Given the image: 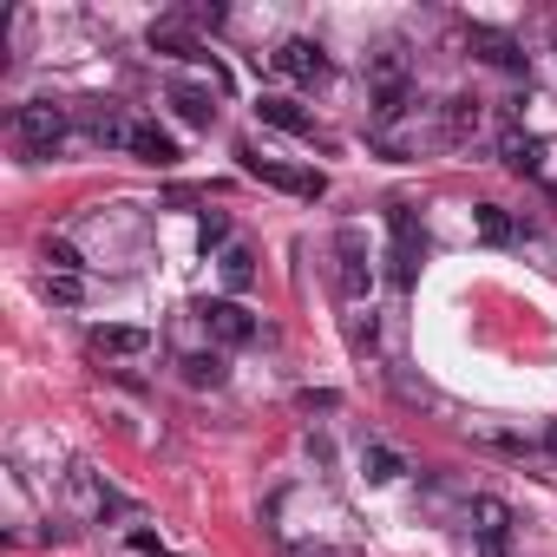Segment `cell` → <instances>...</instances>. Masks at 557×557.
<instances>
[{"label":"cell","mask_w":557,"mask_h":557,"mask_svg":"<svg viewBox=\"0 0 557 557\" xmlns=\"http://www.w3.org/2000/svg\"><path fill=\"white\" fill-rule=\"evenodd\" d=\"M125 151H132V158H145V164H171V158H177L171 132H158L151 119H132V132H125Z\"/></svg>","instance_id":"obj_14"},{"label":"cell","mask_w":557,"mask_h":557,"mask_svg":"<svg viewBox=\"0 0 557 557\" xmlns=\"http://www.w3.org/2000/svg\"><path fill=\"white\" fill-rule=\"evenodd\" d=\"M413 466H407V453H394V446H361V479L368 485H394V479H407Z\"/></svg>","instance_id":"obj_16"},{"label":"cell","mask_w":557,"mask_h":557,"mask_svg":"<svg viewBox=\"0 0 557 557\" xmlns=\"http://www.w3.org/2000/svg\"><path fill=\"white\" fill-rule=\"evenodd\" d=\"M66 492H73L92 518H125V511H132V498H125V492H112V485H99V472H86V466H73V472H66Z\"/></svg>","instance_id":"obj_7"},{"label":"cell","mask_w":557,"mask_h":557,"mask_svg":"<svg viewBox=\"0 0 557 557\" xmlns=\"http://www.w3.org/2000/svg\"><path fill=\"white\" fill-rule=\"evenodd\" d=\"M440 125H446V138H453V145H466V138H472V132L485 125V106L459 92V99H446V112H440Z\"/></svg>","instance_id":"obj_17"},{"label":"cell","mask_w":557,"mask_h":557,"mask_svg":"<svg viewBox=\"0 0 557 557\" xmlns=\"http://www.w3.org/2000/svg\"><path fill=\"white\" fill-rule=\"evenodd\" d=\"M197 243H203V249H230V216H223V210H203Z\"/></svg>","instance_id":"obj_23"},{"label":"cell","mask_w":557,"mask_h":557,"mask_svg":"<svg viewBox=\"0 0 557 557\" xmlns=\"http://www.w3.org/2000/svg\"><path fill=\"white\" fill-rule=\"evenodd\" d=\"M151 53H164V60H210L203 53V40L190 34V21H151Z\"/></svg>","instance_id":"obj_11"},{"label":"cell","mask_w":557,"mask_h":557,"mask_svg":"<svg viewBox=\"0 0 557 557\" xmlns=\"http://www.w3.org/2000/svg\"><path fill=\"white\" fill-rule=\"evenodd\" d=\"M544 446H550V453H557V420H550V433H544Z\"/></svg>","instance_id":"obj_28"},{"label":"cell","mask_w":557,"mask_h":557,"mask_svg":"<svg viewBox=\"0 0 557 557\" xmlns=\"http://www.w3.org/2000/svg\"><path fill=\"white\" fill-rule=\"evenodd\" d=\"M177 368H184V381H190V387H223V381H230L223 355H184Z\"/></svg>","instance_id":"obj_19"},{"label":"cell","mask_w":557,"mask_h":557,"mask_svg":"<svg viewBox=\"0 0 557 557\" xmlns=\"http://www.w3.org/2000/svg\"><path fill=\"white\" fill-rule=\"evenodd\" d=\"M40 289H47V302H60V309H73V302L86 296L79 275H60V269H47V283H40Z\"/></svg>","instance_id":"obj_22"},{"label":"cell","mask_w":557,"mask_h":557,"mask_svg":"<svg viewBox=\"0 0 557 557\" xmlns=\"http://www.w3.org/2000/svg\"><path fill=\"white\" fill-rule=\"evenodd\" d=\"M387 275H394V289H413V275H420V256H426V236H420V216L407 203H387Z\"/></svg>","instance_id":"obj_3"},{"label":"cell","mask_w":557,"mask_h":557,"mask_svg":"<svg viewBox=\"0 0 557 557\" xmlns=\"http://www.w3.org/2000/svg\"><path fill=\"white\" fill-rule=\"evenodd\" d=\"M197 322L210 329V342H216V348H243V342H256V315H249L243 302H230V296L197 302Z\"/></svg>","instance_id":"obj_4"},{"label":"cell","mask_w":557,"mask_h":557,"mask_svg":"<svg viewBox=\"0 0 557 557\" xmlns=\"http://www.w3.org/2000/svg\"><path fill=\"white\" fill-rule=\"evenodd\" d=\"M132 550H145V557H164V537H158V531H132Z\"/></svg>","instance_id":"obj_27"},{"label":"cell","mask_w":557,"mask_h":557,"mask_svg":"<svg viewBox=\"0 0 557 557\" xmlns=\"http://www.w3.org/2000/svg\"><path fill=\"white\" fill-rule=\"evenodd\" d=\"M92 348H99L106 361H138V355H151V329H132V322H106V329H92Z\"/></svg>","instance_id":"obj_10"},{"label":"cell","mask_w":557,"mask_h":557,"mask_svg":"<svg viewBox=\"0 0 557 557\" xmlns=\"http://www.w3.org/2000/svg\"><path fill=\"white\" fill-rule=\"evenodd\" d=\"M223 283H230V289H249V283H256V256H249L243 243L223 249Z\"/></svg>","instance_id":"obj_21"},{"label":"cell","mask_w":557,"mask_h":557,"mask_svg":"<svg viewBox=\"0 0 557 557\" xmlns=\"http://www.w3.org/2000/svg\"><path fill=\"white\" fill-rule=\"evenodd\" d=\"M472 223H479V236H485V243H511V236H518V223H511L498 203H479V210H472Z\"/></svg>","instance_id":"obj_20"},{"label":"cell","mask_w":557,"mask_h":557,"mask_svg":"<svg viewBox=\"0 0 557 557\" xmlns=\"http://www.w3.org/2000/svg\"><path fill=\"white\" fill-rule=\"evenodd\" d=\"M550 197H557V184H550Z\"/></svg>","instance_id":"obj_29"},{"label":"cell","mask_w":557,"mask_h":557,"mask_svg":"<svg viewBox=\"0 0 557 557\" xmlns=\"http://www.w3.org/2000/svg\"><path fill=\"white\" fill-rule=\"evenodd\" d=\"M466 47H472L485 66H498V73H524V47H518L511 34H498V27H466Z\"/></svg>","instance_id":"obj_9"},{"label":"cell","mask_w":557,"mask_h":557,"mask_svg":"<svg viewBox=\"0 0 557 557\" xmlns=\"http://www.w3.org/2000/svg\"><path fill=\"white\" fill-rule=\"evenodd\" d=\"M296 407H302V413H329V407H335V394H329V387H309Z\"/></svg>","instance_id":"obj_26"},{"label":"cell","mask_w":557,"mask_h":557,"mask_svg":"<svg viewBox=\"0 0 557 557\" xmlns=\"http://www.w3.org/2000/svg\"><path fill=\"white\" fill-rule=\"evenodd\" d=\"M498 164H505V171H518V177H537V171H544V145H537L531 132L505 125V132H498Z\"/></svg>","instance_id":"obj_12"},{"label":"cell","mask_w":557,"mask_h":557,"mask_svg":"<svg viewBox=\"0 0 557 557\" xmlns=\"http://www.w3.org/2000/svg\"><path fill=\"white\" fill-rule=\"evenodd\" d=\"M256 119L275 125V132H289V138H315V119L296 99H256Z\"/></svg>","instance_id":"obj_15"},{"label":"cell","mask_w":557,"mask_h":557,"mask_svg":"<svg viewBox=\"0 0 557 557\" xmlns=\"http://www.w3.org/2000/svg\"><path fill=\"white\" fill-rule=\"evenodd\" d=\"M164 106H171L184 125H216V99H210V86H184V79H177V86L164 92Z\"/></svg>","instance_id":"obj_13"},{"label":"cell","mask_w":557,"mask_h":557,"mask_svg":"<svg viewBox=\"0 0 557 557\" xmlns=\"http://www.w3.org/2000/svg\"><path fill=\"white\" fill-rule=\"evenodd\" d=\"M66 132H73V119H66V106H53V99H27V106L14 112V138H21L27 158H53V151L66 145Z\"/></svg>","instance_id":"obj_1"},{"label":"cell","mask_w":557,"mask_h":557,"mask_svg":"<svg viewBox=\"0 0 557 557\" xmlns=\"http://www.w3.org/2000/svg\"><path fill=\"white\" fill-rule=\"evenodd\" d=\"M368 79H374V92H400V86H413V79H407V53H400V47H381V53L368 60Z\"/></svg>","instance_id":"obj_18"},{"label":"cell","mask_w":557,"mask_h":557,"mask_svg":"<svg viewBox=\"0 0 557 557\" xmlns=\"http://www.w3.org/2000/svg\"><path fill=\"white\" fill-rule=\"evenodd\" d=\"M47 269H60V275H79L86 262H79V249H73L66 236H47Z\"/></svg>","instance_id":"obj_24"},{"label":"cell","mask_w":557,"mask_h":557,"mask_svg":"<svg viewBox=\"0 0 557 557\" xmlns=\"http://www.w3.org/2000/svg\"><path fill=\"white\" fill-rule=\"evenodd\" d=\"M269 66L289 73V79H302V86H322V79H329V53H322L315 40H283V47L269 53Z\"/></svg>","instance_id":"obj_6"},{"label":"cell","mask_w":557,"mask_h":557,"mask_svg":"<svg viewBox=\"0 0 557 557\" xmlns=\"http://www.w3.org/2000/svg\"><path fill=\"white\" fill-rule=\"evenodd\" d=\"M472 531H479V550L485 557H505V537H511V505L505 498H472Z\"/></svg>","instance_id":"obj_8"},{"label":"cell","mask_w":557,"mask_h":557,"mask_svg":"<svg viewBox=\"0 0 557 557\" xmlns=\"http://www.w3.org/2000/svg\"><path fill=\"white\" fill-rule=\"evenodd\" d=\"M236 158H243V171L249 177H262V184H275V190H289V197H329V177L315 171V164H283V158H269V151H256V145H236Z\"/></svg>","instance_id":"obj_2"},{"label":"cell","mask_w":557,"mask_h":557,"mask_svg":"<svg viewBox=\"0 0 557 557\" xmlns=\"http://www.w3.org/2000/svg\"><path fill=\"white\" fill-rule=\"evenodd\" d=\"M335 249H342V296L361 309V302H368V289H374V262H368V249H361V230H342V236H335Z\"/></svg>","instance_id":"obj_5"},{"label":"cell","mask_w":557,"mask_h":557,"mask_svg":"<svg viewBox=\"0 0 557 557\" xmlns=\"http://www.w3.org/2000/svg\"><path fill=\"white\" fill-rule=\"evenodd\" d=\"M374 342H381L374 315H361V309H355V315H348V348H355V355H374Z\"/></svg>","instance_id":"obj_25"}]
</instances>
